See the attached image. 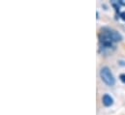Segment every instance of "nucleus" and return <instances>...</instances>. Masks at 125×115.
<instances>
[{
    "mask_svg": "<svg viewBox=\"0 0 125 115\" xmlns=\"http://www.w3.org/2000/svg\"><path fill=\"white\" fill-rule=\"evenodd\" d=\"M119 78H120V80H121L123 83H125V74H122V75H120Z\"/></svg>",
    "mask_w": 125,
    "mask_h": 115,
    "instance_id": "obj_4",
    "label": "nucleus"
},
{
    "mask_svg": "<svg viewBox=\"0 0 125 115\" xmlns=\"http://www.w3.org/2000/svg\"><path fill=\"white\" fill-rule=\"evenodd\" d=\"M99 40L101 45L105 48H113L114 43L120 42L122 40V36L120 35V33H118L114 29L106 28L102 30V32L100 33Z\"/></svg>",
    "mask_w": 125,
    "mask_h": 115,
    "instance_id": "obj_1",
    "label": "nucleus"
},
{
    "mask_svg": "<svg viewBox=\"0 0 125 115\" xmlns=\"http://www.w3.org/2000/svg\"><path fill=\"white\" fill-rule=\"evenodd\" d=\"M102 102H103V105L105 106H111L114 104V99L109 94H105L103 96V98H102Z\"/></svg>",
    "mask_w": 125,
    "mask_h": 115,
    "instance_id": "obj_3",
    "label": "nucleus"
},
{
    "mask_svg": "<svg viewBox=\"0 0 125 115\" xmlns=\"http://www.w3.org/2000/svg\"><path fill=\"white\" fill-rule=\"evenodd\" d=\"M100 77L103 80L104 83H106L108 86H114L115 84V78L108 67H103L100 70Z\"/></svg>",
    "mask_w": 125,
    "mask_h": 115,
    "instance_id": "obj_2",
    "label": "nucleus"
},
{
    "mask_svg": "<svg viewBox=\"0 0 125 115\" xmlns=\"http://www.w3.org/2000/svg\"><path fill=\"white\" fill-rule=\"evenodd\" d=\"M120 18H121L123 20H125V12H122V13H120Z\"/></svg>",
    "mask_w": 125,
    "mask_h": 115,
    "instance_id": "obj_5",
    "label": "nucleus"
}]
</instances>
